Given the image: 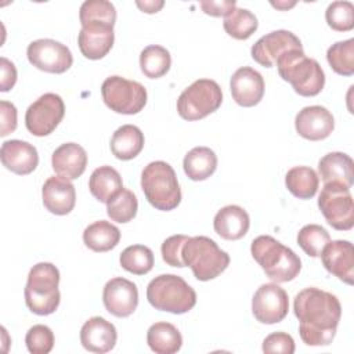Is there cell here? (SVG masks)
<instances>
[{
    "label": "cell",
    "mask_w": 354,
    "mask_h": 354,
    "mask_svg": "<svg viewBox=\"0 0 354 354\" xmlns=\"http://www.w3.org/2000/svg\"><path fill=\"white\" fill-rule=\"evenodd\" d=\"M199 4L202 11L212 17H227L236 8L234 0H202Z\"/></svg>",
    "instance_id": "cell-44"
},
{
    "label": "cell",
    "mask_w": 354,
    "mask_h": 354,
    "mask_svg": "<svg viewBox=\"0 0 354 354\" xmlns=\"http://www.w3.org/2000/svg\"><path fill=\"white\" fill-rule=\"evenodd\" d=\"M141 188L147 201L158 210H173L181 202V189L176 171L163 160L151 162L144 167Z\"/></svg>",
    "instance_id": "cell-5"
},
{
    "label": "cell",
    "mask_w": 354,
    "mask_h": 354,
    "mask_svg": "<svg viewBox=\"0 0 354 354\" xmlns=\"http://www.w3.org/2000/svg\"><path fill=\"white\" fill-rule=\"evenodd\" d=\"M183 167L188 178L192 181H203L209 178L217 169V156L207 147H195L187 152Z\"/></svg>",
    "instance_id": "cell-28"
},
{
    "label": "cell",
    "mask_w": 354,
    "mask_h": 354,
    "mask_svg": "<svg viewBox=\"0 0 354 354\" xmlns=\"http://www.w3.org/2000/svg\"><path fill=\"white\" fill-rule=\"evenodd\" d=\"M329 241V232L318 224H307L297 232L299 246L311 257H319L324 246Z\"/></svg>",
    "instance_id": "cell-38"
},
{
    "label": "cell",
    "mask_w": 354,
    "mask_h": 354,
    "mask_svg": "<svg viewBox=\"0 0 354 354\" xmlns=\"http://www.w3.org/2000/svg\"><path fill=\"white\" fill-rule=\"evenodd\" d=\"M321 260L328 272L337 277L340 281L353 285L354 279V249L348 241H329L322 252Z\"/></svg>",
    "instance_id": "cell-18"
},
{
    "label": "cell",
    "mask_w": 354,
    "mask_h": 354,
    "mask_svg": "<svg viewBox=\"0 0 354 354\" xmlns=\"http://www.w3.org/2000/svg\"><path fill=\"white\" fill-rule=\"evenodd\" d=\"M65 115L62 98L55 93H46L29 105L25 113V126L36 137L51 134Z\"/></svg>",
    "instance_id": "cell-11"
},
{
    "label": "cell",
    "mask_w": 354,
    "mask_h": 354,
    "mask_svg": "<svg viewBox=\"0 0 354 354\" xmlns=\"http://www.w3.org/2000/svg\"><path fill=\"white\" fill-rule=\"evenodd\" d=\"M119 241V228L105 220L94 221L83 231V242L93 252H108L113 249Z\"/></svg>",
    "instance_id": "cell-30"
},
{
    "label": "cell",
    "mask_w": 354,
    "mask_h": 354,
    "mask_svg": "<svg viewBox=\"0 0 354 354\" xmlns=\"http://www.w3.org/2000/svg\"><path fill=\"white\" fill-rule=\"evenodd\" d=\"M79 19L82 25L88 22H104L113 26L116 21V8L106 0H87L80 6Z\"/></svg>",
    "instance_id": "cell-37"
},
{
    "label": "cell",
    "mask_w": 354,
    "mask_h": 354,
    "mask_svg": "<svg viewBox=\"0 0 354 354\" xmlns=\"http://www.w3.org/2000/svg\"><path fill=\"white\" fill-rule=\"evenodd\" d=\"M188 238L189 236L187 235L178 234V235H171L163 241L160 252H162V259L166 264L171 267H178V268L185 267L181 257V250L184 243L188 241Z\"/></svg>",
    "instance_id": "cell-41"
},
{
    "label": "cell",
    "mask_w": 354,
    "mask_h": 354,
    "mask_svg": "<svg viewBox=\"0 0 354 354\" xmlns=\"http://www.w3.org/2000/svg\"><path fill=\"white\" fill-rule=\"evenodd\" d=\"M149 304L171 314H184L196 304L195 290L178 275L162 274L155 277L147 286Z\"/></svg>",
    "instance_id": "cell-6"
},
{
    "label": "cell",
    "mask_w": 354,
    "mask_h": 354,
    "mask_svg": "<svg viewBox=\"0 0 354 354\" xmlns=\"http://www.w3.org/2000/svg\"><path fill=\"white\" fill-rule=\"evenodd\" d=\"M26 55L35 68L48 73H64L73 64L71 50L53 39H37L32 41L28 46Z\"/></svg>",
    "instance_id": "cell-12"
},
{
    "label": "cell",
    "mask_w": 354,
    "mask_h": 354,
    "mask_svg": "<svg viewBox=\"0 0 354 354\" xmlns=\"http://www.w3.org/2000/svg\"><path fill=\"white\" fill-rule=\"evenodd\" d=\"M138 209V201L134 192L122 188L113 198L106 202V214L112 221L129 223L131 221Z\"/></svg>",
    "instance_id": "cell-34"
},
{
    "label": "cell",
    "mask_w": 354,
    "mask_h": 354,
    "mask_svg": "<svg viewBox=\"0 0 354 354\" xmlns=\"http://www.w3.org/2000/svg\"><path fill=\"white\" fill-rule=\"evenodd\" d=\"M279 76L303 97H314L325 86V73L317 59L306 57L303 48L288 50L275 62Z\"/></svg>",
    "instance_id": "cell-2"
},
{
    "label": "cell",
    "mask_w": 354,
    "mask_h": 354,
    "mask_svg": "<svg viewBox=\"0 0 354 354\" xmlns=\"http://www.w3.org/2000/svg\"><path fill=\"white\" fill-rule=\"evenodd\" d=\"M0 158L6 169L19 176L32 173L39 163L36 148L22 140L4 141L0 148Z\"/></svg>",
    "instance_id": "cell-22"
},
{
    "label": "cell",
    "mask_w": 354,
    "mask_h": 354,
    "mask_svg": "<svg viewBox=\"0 0 354 354\" xmlns=\"http://www.w3.org/2000/svg\"><path fill=\"white\" fill-rule=\"evenodd\" d=\"M0 116H1V126H0V136L6 137L17 129V108L12 102L0 101Z\"/></svg>",
    "instance_id": "cell-43"
},
{
    "label": "cell",
    "mask_w": 354,
    "mask_h": 354,
    "mask_svg": "<svg viewBox=\"0 0 354 354\" xmlns=\"http://www.w3.org/2000/svg\"><path fill=\"white\" fill-rule=\"evenodd\" d=\"M224 30L236 40L249 39L257 29L259 22L253 12L246 8H235L231 11L223 22Z\"/></svg>",
    "instance_id": "cell-33"
},
{
    "label": "cell",
    "mask_w": 354,
    "mask_h": 354,
    "mask_svg": "<svg viewBox=\"0 0 354 354\" xmlns=\"http://www.w3.org/2000/svg\"><path fill=\"white\" fill-rule=\"evenodd\" d=\"M185 267H189L198 281H210L218 277L230 264V256L218 245L203 235L189 236L181 250Z\"/></svg>",
    "instance_id": "cell-7"
},
{
    "label": "cell",
    "mask_w": 354,
    "mask_h": 354,
    "mask_svg": "<svg viewBox=\"0 0 354 354\" xmlns=\"http://www.w3.org/2000/svg\"><path fill=\"white\" fill-rule=\"evenodd\" d=\"M44 207L57 216L71 213L76 203V191L71 180L61 176L48 177L41 188Z\"/></svg>",
    "instance_id": "cell-20"
},
{
    "label": "cell",
    "mask_w": 354,
    "mask_h": 354,
    "mask_svg": "<svg viewBox=\"0 0 354 354\" xmlns=\"http://www.w3.org/2000/svg\"><path fill=\"white\" fill-rule=\"evenodd\" d=\"M120 266L136 275L148 274L153 267V253L148 246L131 245L120 253Z\"/></svg>",
    "instance_id": "cell-35"
},
{
    "label": "cell",
    "mask_w": 354,
    "mask_h": 354,
    "mask_svg": "<svg viewBox=\"0 0 354 354\" xmlns=\"http://www.w3.org/2000/svg\"><path fill=\"white\" fill-rule=\"evenodd\" d=\"M289 311V299L285 289L275 283H263L253 295L252 313L254 318L267 325L281 322Z\"/></svg>",
    "instance_id": "cell-13"
},
{
    "label": "cell",
    "mask_w": 354,
    "mask_h": 354,
    "mask_svg": "<svg viewBox=\"0 0 354 354\" xmlns=\"http://www.w3.org/2000/svg\"><path fill=\"white\" fill-rule=\"evenodd\" d=\"M51 165L58 176L75 180L86 170L87 153L82 145L76 142H65L53 152Z\"/></svg>",
    "instance_id": "cell-23"
},
{
    "label": "cell",
    "mask_w": 354,
    "mask_h": 354,
    "mask_svg": "<svg viewBox=\"0 0 354 354\" xmlns=\"http://www.w3.org/2000/svg\"><path fill=\"white\" fill-rule=\"evenodd\" d=\"M0 66H1L0 91L6 93L10 88H12L15 82H17V69H15V65L10 59H7L6 57L0 58Z\"/></svg>",
    "instance_id": "cell-45"
},
{
    "label": "cell",
    "mask_w": 354,
    "mask_h": 354,
    "mask_svg": "<svg viewBox=\"0 0 354 354\" xmlns=\"http://www.w3.org/2000/svg\"><path fill=\"white\" fill-rule=\"evenodd\" d=\"M58 283L59 271L54 264H35L28 274V282L24 290L26 307L37 315L53 314L61 300Z\"/></svg>",
    "instance_id": "cell-4"
},
{
    "label": "cell",
    "mask_w": 354,
    "mask_h": 354,
    "mask_svg": "<svg viewBox=\"0 0 354 354\" xmlns=\"http://www.w3.org/2000/svg\"><path fill=\"white\" fill-rule=\"evenodd\" d=\"M299 333L307 346H328L335 339L342 317L339 299L318 288L300 290L293 301Z\"/></svg>",
    "instance_id": "cell-1"
},
{
    "label": "cell",
    "mask_w": 354,
    "mask_h": 354,
    "mask_svg": "<svg viewBox=\"0 0 354 354\" xmlns=\"http://www.w3.org/2000/svg\"><path fill=\"white\" fill-rule=\"evenodd\" d=\"M147 343L156 354H174L183 346V336L173 324L155 322L147 332Z\"/></svg>",
    "instance_id": "cell-27"
},
{
    "label": "cell",
    "mask_w": 354,
    "mask_h": 354,
    "mask_svg": "<svg viewBox=\"0 0 354 354\" xmlns=\"http://www.w3.org/2000/svg\"><path fill=\"white\" fill-rule=\"evenodd\" d=\"M328 25L337 32H347L354 28V6L351 1H333L325 11Z\"/></svg>",
    "instance_id": "cell-39"
},
{
    "label": "cell",
    "mask_w": 354,
    "mask_h": 354,
    "mask_svg": "<svg viewBox=\"0 0 354 354\" xmlns=\"http://www.w3.org/2000/svg\"><path fill=\"white\" fill-rule=\"evenodd\" d=\"M170 65H171L170 53L159 44L147 46L140 54L141 72L149 79L162 77L169 72Z\"/></svg>",
    "instance_id": "cell-32"
},
{
    "label": "cell",
    "mask_w": 354,
    "mask_h": 354,
    "mask_svg": "<svg viewBox=\"0 0 354 354\" xmlns=\"http://www.w3.org/2000/svg\"><path fill=\"white\" fill-rule=\"evenodd\" d=\"M113 40V26L104 22L84 24L77 35L80 53L88 59H101L105 57L111 51Z\"/></svg>",
    "instance_id": "cell-17"
},
{
    "label": "cell",
    "mask_w": 354,
    "mask_h": 354,
    "mask_svg": "<svg viewBox=\"0 0 354 354\" xmlns=\"http://www.w3.org/2000/svg\"><path fill=\"white\" fill-rule=\"evenodd\" d=\"M263 351L264 353L293 354L295 353V340L286 332H274L264 339Z\"/></svg>",
    "instance_id": "cell-42"
},
{
    "label": "cell",
    "mask_w": 354,
    "mask_h": 354,
    "mask_svg": "<svg viewBox=\"0 0 354 354\" xmlns=\"http://www.w3.org/2000/svg\"><path fill=\"white\" fill-rule=\"evenodd\" d=\"M293 48H303L300 39L289 30L279 29L261 36L252 46L250 54L257 64L271 68L281 54Z\"/></svg>",
    "instance_id": "cell-15"
},
{
    "label": "cell",
    "mask_w": 354,
    "mask_h": 354,
    "mask_svg": "<svg viewBox=\"0 0 354 354\" xmlns=\"http://www.w3.org/2000/svg\"><path fill=\"white\" fill-rule=\"evenodd\" d=\"M136 4L141 11L147 14H153V12H158L165 6V1L163 0H144V1L137 0Z\"/></svg>",
    "instance_id": "cell-46"
},
{
    "label": "cell",
    "mask_w": 354,
    "mask_h": 354,
    "mask_svg": "<svg viewBox=\"0 0 354 354\" xmlns=\"http://www.w3.org/2000/svg\"><path fill=\"white\" fill-rule=\"evenodd\" d=\"M271 4L279 10H288L296 4V1H271Z\"/></svg>",
    "instance_id": "cell-47"
},
{
    "label": "cell",
    "mask_w": 354,
    "mask_h": 354,
    "mask_svg": "<svg viewBox=\"0 0 354 354\" xmlns=\"http://www.w3.org/2000/svg\"><path fill=\"white\" fill-rule=\"evenodd\" d=\"M318 207L330 227L339 231H348L354 225V203L350 188L340 183L324 184Z\"/></svg>",
    "instance_id": "cell-10"
},
{
    "label": "cell",
    "mask_w": 354,
    "mask_h": 354,
    "mask_svg": "<svg viewBox=\"0 0 354 354\" xmlns=\"http://www.w3.org/2000/svg\"><path fill=\"white\" fill-rule=\"evenodd\" d=\"M101 95L111 111L123 115L138 113L147 104V88L122 76L106 77L101 86Z\"/></svg>",
    "instance_id": "cell-9"
},
{
    "label": "cell",
    "mask_w": 354,
    "mask_h": 354,
    "mask_svg": "<svg viewBox=\"0 0 354 354\" xmlns=\"http://www.w3.org/2000/svg\"><path fill=\"white\" fill-rule=\"evenodd\" d=\"M285 185L288 191L299 199L313 198L319 187V177L317 171L307 166H295L288 170L285 176Z\"/></svg>",
    "instance_id": "cell-31"
},
{
    "label": "cell",
    "mask_w": 354,
    "mask_h": 354,
    "mask_svg": "<svg viewBox=\"0 0 354 354\" xmlns=\"http://www.w3.org/2000/svg\"><path fill=\"white\" fill-rule=\"evenodd\" d=\"M116 340V328L102 317H91L80 329V343L91 353H108L115 347Z\"/></svg>",
    "instance_id": "cell-21"
},
{
    "label": "cell",
    "mask_w": 354,
    "mask_h": 354,
    "mask_svg": "<svg viewBox=\"0 0 354 354\" xmlns=\"http://www.w3.org/2000/svg\"><path fill=\"white\" fill-rule=\"evenodd\" d=\"M250 225L248 212L238 205L221 207L213 220L214 231L227 241H236L246 235Z\"/></svg>",
    "instance_id": "cell-24"
},
{
    "label": "cell",
    "mask_w": 354,
    "mask_h": 354,
    "mask_svg": "<svg viewBox=\"0 0 354 354\" xmlns=\"http://www.w3.org/2000/svg\"><path fill=\"white\" fill-rule=\"evenodd\" d=\"M88 188L97 201L106 203L123 188V181L119 171L112 166H100L91 173Z\"/></svg>",
    "instance_id": "cell-29"
},
{
    "label": "cell",
    "mask_w": 354,
    "mask_h": 354,
    "mask_svg": "<svg viewBox=\"0 0 354 354\" xmlns=\"http://www.w3.org/2000/svg\"><path fill=\"white\" fill-rule=\"evenodd\" d=\"M223 102V91L212 79H198L177 100V112L185 120H199L213 113Z\"/></svg>",
    "instance_id": "cell-8"
},
{
    "label": "cell",
    "mask_w": 354,
    "mask_h": 354,
    "mask_svg": "<svg viewBox=\"0 0 354 354\" xmlns=\"http://www.w3.org/2000/svg\"><path fill=\"white\" fill-rule=\"evenodd\" d=\"M295 127L299 136L310 141L325 140L335 129L333 115L321 105L304 106L295 119Z\"/></svg>",
    "instance_id": "cell-16"
},
{
    "label": "cell",
    "mask_w": 354,
    "mask_h": 354,
    "mask_svg": "<svg viewBox=\"0 0 354 354\" xmlns=\"http://www.w3.org/2000/svg\"><path fill=\"white\" fill-rule=\"evenodd\" d=\"M144 134L134 124H123L115 130L111 138V151L120 160L136 158L144 148Z\"/></svg>",
    "instance_id": "cell-26"
},
{
    "label": "cell",
    "mask_w": 354,
    "mask_h": 354,
    "mask_svg": "<svg viewBox=\"0 0 354 354\" xmlns=\"http://www.w3.org/2000/svg\"><path fill=\"white\" fill-rule=\"evenodd\" d=\"M234 101L245 108L257 105L264 95V79L256 69L242 66L234 72L230 80Z\"/></svg>",
    "instance_id": "cell-19"
},
{
    "label": "cell",
    "mask_w": 354,
    "mask_h": 354,
    "mask_svg": "<svg viewBox=\"0 0 354 354\" xmlns=\"http://www.w3.org/2000/svg\"><path fill=\"white\" fill-rule=\"evenodd\" d=\"M326 59L337 75L351 76L354 73V39L332 44L326 51Z\"/></svg>",
    "instance_id": "cell-36"
},
{
    "label": "cell",
    "mask_w": 354,
    "mask_h": 354,
    "mask_svg": "<svg viewBox=\"0 0 354 354\" xmlns=\"http://www.w3.org/2000/svg\"><path fill=\"white\" fill-rule=\"evenodd\" d=\"M25 343L32 354H47L54 347V333L47 325H33L25 336Z\"/></svg>",
    "instance_id": "cell-40"
},
{
    "label": "cell",
    "mask_w": 354,
    "mask_h": 354,
    "mask_svg": "<svg viewBox=\"0 0 354 354\" xmlns=\"http://www.w3.org/2000/svg\"><path fill=\"white\" fill-rule=\"evenodd\" d=\"M250 252L266 275L277 283L295 279L301 270L299 256L270 235L254 238Z\"/></svg>",
    "instance_id": "cell-3"
},
{
    "label": "cell",
    "mask_w": 354,
    "mask_h": 354,
    "mask_svg": "<svg viewBox=\"0 0 354 354\" xmlns=\"http://www.w3.org/2000/svg\"><path fill=\"white\" fill-rule=\"evenodd\" d=\"M102 301L112 315L119 318L129 317L138 306V289L134 282L123 277H115L105 283Z\"/></svg>",
    "instance_id": "cell-14"
},
{
    "label": "cell",
    "mask_w": 354,
    "mask_h": 354,
    "mask_svg": "<svg viewBox=\"0 0 354 354\" xmlns=\"http://www.w3.org/2000/svg\"><path fill=\"white\" fill-rule=\"evenodd\" d=\"M318 171L324 184L340 183L351 188L354 181V162L343 152H329L318 162Z\"/></svg>",
    "instance_id": "cell-25"
}]
</instances>
